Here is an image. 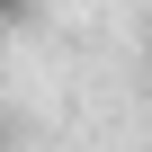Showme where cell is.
I'll return each instance as SVG.
<instances>
[{"label":"cell","mask_w":152,"mask_h":152,"mask_svg":"<svg viewBox=\"0 0 152 152\" xmlns=\"http://www.w3.org/2000/svg\"><path fill=\"white\" fill-rule=\"evenodd\" d=\"M0 9H9V18H27V9H36V0H0Z\"/></svg>","instance_id":"1"},{"label":"cell","mask_w":152,"mask_h":152,"mask_svg":"<svg viewBox=\"0 0 152 152\" xmlns=\"http://www.w3.org/2000/svg\"><path fill=\"white\" fill-rule=\"evenodd\" d=\"M0 27H9V9H0Z\"/></svg>","instance_id":"2"}]
</instances>
